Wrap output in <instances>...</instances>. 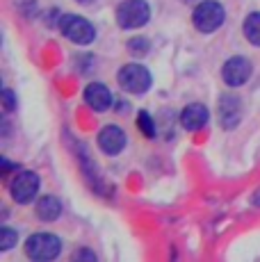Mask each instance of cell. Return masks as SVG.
Listing matches in <instances>:
<instances>
[{
  "instance_id": "6da1fadb",
  "label": "cell",
  "mask_w": 260,
  "mask_h": 262,
  "mask_svg": "<svg viewBox=\"0 0 260 262\" xmlns=\"http://www.w3.org/2000/svg\"><path fill=\"white\" fill-rule=\"evenodd\" d=\"M226 21V9L217 0H199L192 12V23L201 34H210L219 30Z\"/></svg>"
},
{
  "instance_id": "7a4b0ae2",
  "label": "cell",
  "mask_w": 260,
  "mask_h": 262,
  "mask_svg": "<svg viewBox=\"0 0 260 262\" xmlns=\"http://www.w3.org/2000/svg\"><path fill=\"white\" fill-rule=\"evenodd\" d=\"M62 253V239L53 233H34L26 242V255L30 260L51 262Z\"/></svg>"
},
{
  "instance_id": "3957f363",
  "label": "cell",
  "mask_w": 260,
  "mask_h": 262,
  "mask_svg": "<svg viewBox=\"0 0 260 262\" xmlns=\"http://www.w3.org/2000/svg\"><path fill=\"white\" fill-rule=\"evenodd\" d=\"M117 80H119V87L123 89L126 94H146L153 84V78H151V71L142 64H126V67L119 69L117 73Z\"/></svg>"
},
{
  "instance_id": "277c9868",
  "label": "cell",
  "mask_w": 260,
  "mask_h": 262,
  "mask_svg": "<svg viewBox=\"0 0 260 262\" xmlns=\"http://www.w3.org/2000/svg\"><path fill=\"white\" fill-rule=\"evenodd\" d=\"M57 25L64 37L69 41L78 43V46H87V43H92L96 39V28L84 16H78V14H64V16H59Z\"/></svg>"
},
{
  "instance_id": "5b68a950",
  "label": "cell",
  "mask_w": 260,
  "mask_h": 262,
  "mask_svg": "<svg viewBox=\"0 0 260 262\" xmlns=\"http://www.w3.org/2000/svg\"><path fill=\"white\" fill-rule=\"evenodd\" d=\"M151 7L146 0H123L117 7V23L121 30H137L148 23Z\"/></svg>"
},
{
  "instance_id": "8992f818",
  "label": "cell",
  "mask_w": 260,
  "mask_h": 262,
  "mask_svg": "<svg viewBox=\"0 0 260 262\" xmlns=\"http://www.w3.org/2000/svg\"><path fill=\"white\" fill-rule=\"evenodd\" d=\"M217 112H219V125L224 130H233L240 125L244 114V105L242 98L235 94H222L219 96V103H217Z\"/></svg>"
},
{
  "instance_id": "52a82bcc",
  "label": "cell",
  "mask_w": 260,
  "mask_h": 262,
  "mask_svg": "<svg viewBox=\"0 0 260 262\" xmlns=\"http://www.w3.org/2000/svg\"><path fill=\"white\" fill-rule=\"evenodd\" d=\"M39 185H41V180H39V176L34 173V171H21V173L12 180V185H9V194H12V199L16 201V203L26 205L30 201L37 199Z\"/></svg>"
},
{
  "instance_id": "ba28073f",
  "label": "cell",
  "mask_w": 260,
  "mask_h": 262,
  "mask_svg": "<svg viewBox=\"0 0 260 262\" xmlns=\"http://www.w3.org/2000/svg\"><path fill=\"white\" fill-rule=\"evenodd\" d=\"M249 78H251V62L242 55L231 57L222 69V80L228 87H242L249 82Z\"/></svg>"
},
{
  "instance_id": "9c48e42d",
  "label": "cell",
  "mask_w": 260,
  "mask_h": 262,
  "mask_svg": "<svg viewBox=\"0 0 260 262\" xmlns=\"http://www.w3.org/2000/svg\"><path fill=\"white\" fill-rule=\"evenodd\" d=\"M98 146L103 153L107 155H119L126 148V133L119 125H105L98 133Z\"/></svg>"
},
{
  "instance_id": "30bf717a",
  "label": "cell",
  "mask_w": 260,
  "mask_h": 262,
  "mask_svg": "<svg viewBox=\"0 0 260 262\" xmlns=\"http://www.w3.org/2000/svg\"><path fill=\"white\" fill-rule=\"evenodd\" d=\"M84 103H87L92 110H96V112H105V110L112 107L114 98H112V92H110L105 84L92 82L84 87Z\"/></svg>"
},
{
  "instance_id": "8fae6325",
  "label": "cell",
  "mask_w": 260,
  "mask_h": 262,
  "mask_svg": "<svg viewBox=\"0 0 260 262\" xmlns=\"http://www.w3.org/2000/svg\"><path fill=\"white\" fill-rule=\"evenodd\" d=\"M208 119H210V112H208L206 105H201V103L187 105V107L181 112V125L185 130H189V133L201 130L203 125L208 123Z\"/></svg>"
},
{
  "instance_id": "7c38bea8",
  "label": "cell",
  "mask_w": 260,
  "mask_h": 262,
  "mask_svg": "<svg viewBox=\"0 0 260 262\" xmlns=\"http://www.w3.org/2000/svg\"><path fill=\"white\" fill-rule=\"evenodd\" d=\"M34 212L41 221H55L62 216V201L57 196H41L34 205Z\"/></svg>"
},
{
  "instance_id": "4fadbf2b",
  "label": "cell",
  "mask_w": 260,
  "mask_h": 262,
  "mask_svg": "<svg viewBox=\"0 0 260 262\" xmlns=\"http://www.w3.org/2000/svg\"><path fill=\"white\" fill-rule=\"evenodd\" d=\"M244 37L249 43L260 46V12H251L244 18Z\"/></svg>"
},
{
  "instance_id": "5bb4252c",
  "label": "cell",
  "mask_w": 260,
  "mask_h": 262,
  "mask_svg": "<svg viewBox=\"0 0 260 262\" xmlns=\"http://www.w3.org/2000/svg\"><path fill=\"white\" fill-rule=\"evenodd\" d=\"M137 125H139L144 137H148V139L156 137V123H153V117L146 112V110H142V112L137 114Z\"/></svg>"
},
{
  "instance_id": "9a60e30c",
  "label": "cell",
  "mask_w": 260,
  "mask_h": 262,
  "mask_svg": "<svg viewBox=\"0 0 260 262\" xmlns=\"http://www.w3.org/2000/svg\"><path fill=\"white\" fill-rule=\"evenodd\" d=\"M148 50H151V43H148V39H144V37H135L128 41V53L133 55V57H144Z\"/></svg>"
},
{
  "instance_id": "2e32d148",
  "label": "cell",
  "mask_w": 260,
  "mask_h": 262,
  "mask_svg": "<svg viewBox=\"0 0 260 262\" xmlns=\"http://www.w3.org/2000/svg\"><path fill=\"white\" fill-rule=\"evenodd\" d=\"M18 242V233L12 228H7V226H3L0 228V251H9L14 244Z\"/></svg>"
},
{
  "instance_id": "e0dca14e",
  "label": "cell",
  "mask_w": 260,
  "mask_h": 262,
  "mask_svg": "<svg viewBox=\"0 0 260 262\" xmlns=\"http://www.w3.org/2000/svg\"><path fill=\"white\" fill-rule=\"evenodd\" d=\"M0 98H3V107H5V112H7V114L16 110V96H14L12 89L5 87V89H3V94H0Z\"/></svg>"
},
{
  "instance_id": "ac0fdd59",
  "label": "cell",
  "mask_w": 260,
  "mask_h": 262,
  "mask_svg": "<svg viewBox=\"0 0 260 262\" xmlns=\"http://www.w3.org/2000/svg\"><path fill=\"white\" fill-rule=\"evenodd\" d=\"M73 260H82V262H94L96 260V255L92 253L89 249H78L76 253H73Z\"/></svg>"
},
{
  "instance_id": "d6986e66",
  "label": "cell",
  "mask_w": 260,
  "mask_h": 262,
  "mask_svg": "<svg viewBox=\"0 0 260 262\" xmlns=\"http://www.w3.org/2000/svg\"><path fill=\"white\" fill-rule=\"evenodd\" d=\"M251 203H253V205H260V191H258V194H253V199H251Z\"/></svg>"
},
{
  "instance_id": "ffe728a7",
  "label": "cell",
  "mask_w": 260,
  "mask_h": 262,
  "mask_svg": "<svg viewBox=\"0 0 260 262\" xmlns=\"http://www.w3.org/2000/svg\"><path fill=\"white\" fill-rule=\"evenodd\" d=\"M78 3H80V5H94L96 0H78Z\"/></svg>"
},
{
  "instance_id": "44dd1931",
  "label": "cell",
  "mask_w": 260,
  "mask_h": 262,
  "mask_svg": "<svg viewBox=\"0 0 260 262\" xmlns=\"http://www.w3.org/2000/svg\"><path fill=\"white\" fill-rule=\"evenodd\" d=\"M183 3H194V5H197V3H199V0H183Z\"/></svg>"
}]
</instances>
